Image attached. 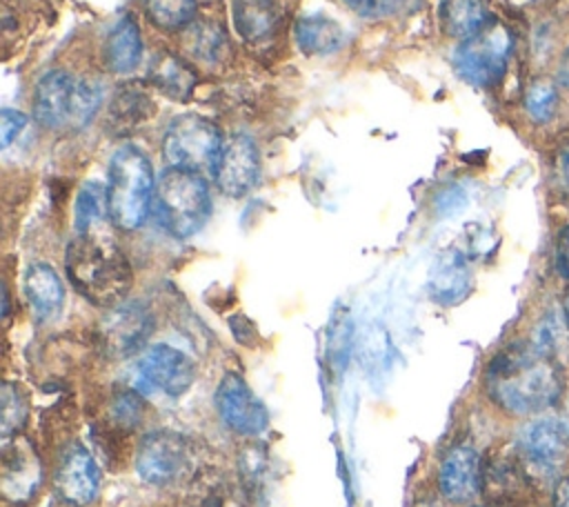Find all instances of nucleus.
I'll return each mask as SVG.
<instances>
[{"mask_svg":"<svg viewBox=\"0 0 569 507\" xmlns=\"http://www.w3.org/2000/svg\"><path fill=\"white\" fill-rule=\"evenodd\" d=\"M560 374L533 347H507L487 369V391L496 405L511 414H533L560 396Z\"/></svg>","mask_w":569,"mask_h":507,"instance_id":"nucleus-1","label":"nucleus"},{"mask_svg":"<svg viewBox=\"0 0 569 507\" xmlns=\"http://www.w3.org/2000/svg\"><path fill=\"white\" fill-rule=\"evenodd\" d=\"M64 269L82 298L107 309L124 302L133 282V271L122 249L96 229L80 231L69 240Z\"/></svg>","mask_w":569,"mask_h":507,"instance_id":"nucleus-2","label":"nucleus"},{"mask_svg":"<svg viewBox=\"0 0 569 507\" xmlns=\"http://www.w3.org/2000/svg\"><path fill=\"white\" fill-rule=\"evenodd\" d=\"M156 180L144 151L133 145L120 147L107 171V211L109 220L124 231L138 229L153 205Z\"/></svg>","mask_w":569,"mask_h":507,"instance_id":"nucleus-3","label":"nucleus"},{"mask_svg":"<svg viewBox=\"0 0 569 507\" xmlns=\"http://www.w3.org/2000/svg\"><path fill=\"white\" fill-rule=\"evenodd\" d=\"M153 207L160 225L173 238H189L211 216L209 185L200 171L167 167L156 180Z\"/></svg>","mask_w":569,"mask_h":507,"instance_id":"nucleus-4","label":"nucleus"},{"mask_svg":"<svg viewBox=\"0 0 569 507\" xmlns=\"http://www.w3.org/2000/svg\"><path fill=\"white\" fill-rule=\"evenodd\" d=\"M511 44V31L500 20L489 18L473 36L460 42L453 53V64L469 84L491 87L507 69Z\"/></svg>","mask_w":569,"mask_h":507,"instance_id":"nucleus-5","label":"nucleus"},{"mask_svg":"<svg viewBox=\"0 0 569 507\" xmlns=\"http://www.w3.org/2000/svg\"><path fill=\"white\" fill-rule=\"evenodd\" d=\"M220 129L200 113L176 116L162 138V153L169 167L180 169H209L222 149Z\"/></svg>","mask_w":569,"mask_h":507,"instance_id":"nucleus-6","label":"nucleus"},{"mask_svg":"<svg viewBox=\"0 0 569 507\" xmlns=\"http://www.w3.org/2000/svg\"><path fill=\"white\" fill-rule=\"evenodd\" d=\"M196 451L189 438L176 431H153L147 434L136 451L138 476L156 487L171 485L191 471Z\"/></svg>","mask_w":569,"mask_h":507,"instance_id":"nucleus-7","label":"nucleus"},{"mask_svg":"<svg viewBox=\"0 0 569 507\" xmlns=\"http://www.w3.org/2000/svg\"><path fill=\"white\" fill-rule=\"evenodd\" d=\"M196 378V367L187 354L171 345L147 347L133 365V385L140 394L182 396Z\"/></svg>","mask_w":569,"mask_h":507,"instance_id":"nucleus-8","label":"nucleus"},{"mask_svg":"<svg viewBox=\"0 0 569 507\" xmlns=\"http://www.w3.org/2000/svg\"><path fill=\"white\" fill-rule=\"evenodd\" d=\"M211 176L224 196H247L260 176V153L256 142L244 133H233L222 142V149L211 165Z\"/></svg>","mask_w":569,"mask_h":507,"instance_id":"nucleus-9","label":"nucleus"},{"mask_svg":"<svg viewBox=\"0 0 569 507\" xmlns=\"http://www.w3.org/2000/svg\"><path fill=\"white\" fill-rule=\"evenodd\" d=\"M222 422L240 436H258L269 425V411L262 400L238 374H227L213 396Z\"/></svg>","mask_w":569,"mask_h":507,"instance_id":"nucleus-10","label":"nucleus"},{"mask_svg":"<svg viewBox=\"0 0 569 507\" xmlns=\"http://www.w3.org/2000/svg\"><path fill=\"white\" fill-rule=\"evenodd\" d=\"M153 331V316L140 302H120L107 311L100 338L109 356L127 358L140 351Z\"/></svg>","mask_w":569,"mask_h":507,"instance_id":"nucleus-11","label":"nucleus"},{"mask_svg":"<svg viewBox=\"0 0 569 507\" xmlns=\"http://www.w3.org/2000/svg\"><path fill=\"white\" fill-rule=\"evenodd\" d=\"M520 451L538 474L551 476L569 456V425L556 416L529 422L520 434Z\"/></svg>","mask_w":569,"mask_h":507,"instance_id":"nucleus-12","label":"nucleus"},{"mask_svg":"<svg viewBox=\"0 0 569 507\" xmlns=\"http://www.w3.org/2000/svg\"><path fill=\"white\" fill-rule=\"evenodd\" d=\"M42 469L36 449L22 436H9L2 445V465H0V487L7 500L22 503L31 498L40 485Z\"/></svg>","mask_w":569,"mask_h":507,"instance_id":"nucleus-13","label":"nucleus"},{"mask_svg":"<svg viewBox=\"0 0 569 507\" xmlns=\"http://www.w3.org/2000/svg\"><path fill=\"white\" fill-rule=\"evenodd\" d=\"M78 80L62 69H53L40 78L33 93V118L44 129L71 127L73 98Z\"/></svg>","mask_w":569,"mask_h":507,"instance_id":"nucleus-14","label":"nucleus"},{"mask_svg":"<svg viewBox=\"0 0 569 507\" xmlns=\"http://www.w3.org/2000/svg\"><path fill=\"white\" fill-rule=\"evenodd\" d=\"M100 487V471L89 454L87 447L82 445H71L58 467L56 474V489L62 500L69 505H89Z\"/></svg>","mask_w":569,"mask_h":507,"instance_id":"nucleus-15","label":"nucleus"},{"mask_svg":"<svg viewBox=\"0 0 569 507\" xmlns=\"http://www.w3.org/2000/svg\"><path fill=\"white\" fill-rule=\"evenodd\" d=\"M187 507H249V489L242 478L220 469L191 474L187 487Z\"/></svg>","mask_w":569,"mask_h":507,"instance_id":"nucleus-16","label":"nucleus"},{"mask_svg":"<svg viewBox=\"0 0 569 507\" xmlns=\"http://www.w3.org/2000/svg\"><path fill=\"white\" fill-rule=\"evenodd\" d=\"M480 458L473 447L458 445L447 451L438 469V489L451 503H465L480 489Z\"/></svg>","mask_w":569,"mask_h":507,"instance_id":"nucleus-17","label":"nucleus"},{"mask_svg":"<svg viewBox=\"0 0 569 507\" xmlns=\"http://www.w3.org/2000/svg\"><path fill=\"white\" fill-rule=\"evenodd\" d=\"M429 294L440 305L460 302L471 289V271L465 256L456 249L440 254L429 271Z\"/></svg>","mask_w":569,"mask_h":507,"instance_id":"nucleus-18","label":"nucleus"},{"mask_svg":"<svg viewBox=\"0 0 569 507\" xmlns=\"http://www.w3.org/2000/svg\"><path fill=\"white\" fill-rule=\"evenodd\" d=\"M24 294L31 305V311L40 320L58 316L64 302V287L47 262H31L24 274Z\"/></svg>","mask_w":569,"mask_h":507,"instance_id":"nucleus-19","label":"nucleus"},{"mask_svg":"<svg viewBox=\"0 0 569 507\" xmlns=\"http://www.w3.org/2000/svg\"><path fill=\"white\" fill-rule=\"evenodd\" d=\"M142 56V38L136 20L122 16L104 40V64L113 73H129L138 67Z\"/></svg>","mask_w":569,"mask_h":507,"instance_id":"nucleus-20","label":"nucleus"},{"mask_svg":"<svg viewBox=\"0 0 569 507\" xmlns=\"http://www.w3.org/2000/svg\"><path fill=\"white\" fill-rule=\"evenodd\" d=\"M149 82L173 100H187L196 87V71L171 51H160L149 64Z\"/></svg>","mask_w":569,"mask_h":507,"instance_id":"nucleus-21","label":"nucleus"},{"mask_svg":"<svg viewBox=\"0 0 569 507\" xmlns=\"http://www.w3.org/2000/svg\"><path fill=\"white\" fill-rule=\"evenodd\" d=\"M156 111V102L142 89L140 82L120 84L109 105V120L111 127L118 131H129L138 125H144Z\"/></svg>","mask_w":569,"mask_h":507,"instance_id":"nucleus-22","label":"nucleus"},{"mask_svg":"<svg viewBox=\"0 0 569 507\" xmlns=\"http://www.w3.org/2000/svg\"><path fill=\"white\" fill-rule=\"evenodd\" d=\"M231 16L236 31L244 40L258 42L273 31L278 7L276 0H231Z\"/></svg>","mask_w":569,"mask_h":507,"instance_id":"nucleus-23","label":"nucleus"},{"mask_svg":"<svg viewBox=\"0 0 569 507\" xmlns=\"http://www.w3.org/2000/svg\"><path fill=\"white\" fill-rule=\"evenodd\" d=\"M489 20V0H442L440 24L451 38H469Z\"/></svg>","mask_w":569,"mask_h":507,"instance_id":"nucleus-24","label":"nucleus"},{"mask_svg":"<svg viewBox=\"0 0 569 507\" xmlns=\"http://www.w3.org/2000/svg\"><path fill=\"white\" fill-rule=\"evenodd\" d=\"M293 36L305 53H331L340 47L342 29L327 16H302L293 24Z\"/></svg>","mask_w":569,"mask_h":507,"instance_id":"nucleus-25","label":"nucleus"},{"mask_svg":"<svg viewBox=\"0 0 569 507\" xmlns=\"http://www.w3.org/2000/svg\"><path fill=\"white\" fill-rule=\"evenodd\" d=\"M184 47L202 62H220L229 53L227 33L218 22L200 20L184 33Z\"/></svg>","mask_w":569,"mask_h":507,"instance_id":"nucleus-26","label":"nucleus"},{"mask_svg":"<svg viewBox=\"0 0 569 507\" xmlns=\"http://www.w3.org/2000/svg\"><path fill=\"white\" fill-rule=\"evenodd\" d=\"M109 216L107 211V187L100 182H87L76 198V231L96 229V225Z\"/></svg>","mask_w":569,"mask_h":507,"instance_id":"nucleus-27","label":"nucleus"},{"mask_svg":"<svg viewBox=\"0 0 569 507\" xmlns=\"http://www.w3.org/2000/svg\"><path fill=\"white\" fill-rule=\"evenodd\" d=\"M149 20L160 29H182L196 13V0H144Z\"/></svg>","mask_w":569,"mask_h":507,"instance_id":"nucleus-28","label":"nucleus"},{"mask_svg":"<svg viewBox=\"0 0 569 507\" xmlns=\"http://www.w3.org/2000/svg\"><path fill=\"white\" fill-rule=\"evenodd\" d=\"M531 347L549 360L556 358L567 347V325H565V320L553 311H549L545 318H540V322L533 329Z\"/></svg>","mask_w":569,"mask_h":507,"instance_id":"nucleus-29","label":"nucleus"},{"mask_svg":"<svg viewBox=\"0 0 569 507\" xmlns=\"http://www.w3.org/2000/svg\"><path fill=\"white\" fill-rule=\"evenodd\" d=\"M558 89L549 78H536L525 96V107L536 122H547L556 113Z\"/></svg>","mask_w":569,"mask_h":507,"instance_id":"nucleus-30","label":"nucleus"},{"mask_svg":"<svg viewBox=\"0 0 569 507\" xmlns=\"http://www.w3.org/2000/svg\"><path fill=\"white\" fill-rule=\"evenodd\" d=\"M27 416V402L20 394V389L11 382L2 387V438L13 436L24 422Z\"/></svg>","mask_w":569,"mask_h":507,"instance_id":"nucleus-31","label":"nucleus"},{"mask_svg":"<svg viewBox=\"0 0 569 507\" xmlns=\"http://www.w3.org/2000/svg\"><path fill=\"white\" fill-rule=\"evenodd\" d=\"M267 471V456H264V449L262 447H256V445H249L242 449V456H240V478L242 483L249 487L251 483H256L258 478H262Z\"/></svg>","mask_w":569,"mask_h":507,"instance_id":"nucleus-32","label":"nucleus"},{"mask_svg":"<svg viewBox=\"0 0 569 507\" xmlns=\"http://www.w3.org/2000/svg\"><path fill=\"white\" fill-rule=\"evenodd\" d=\"M27 118L20 111L13 109H2L0 111V131H2V147H9L13 142V138L24 129Z\"/></svg>","mask_w":569,"mask_h":507,"instance_id":"nucleus-33","label":"nucleus"},{"mask_svg":"<svg viewBox=\"0 0 569 507\" xmlns=\"http://www.w3.org/2000/svg\"><path fill=\"white\" fill-rule=\"evenodd\" d=\"M113 411L122 425H133V422H138V416H140V398L133 396L131 391H124V394L116 396Z\"/></svg>","mask_w":569,"mask_h":507,"instance_id":"nucleus-34","label":"nucleus"},{"mask_svg":"<svg viewBox=\"0 0 569 507\" xmlns=\"http://www.w3.org/2000/svg\"><path fill=\"white\" fill-rule=\"evenodd\" d=\"M351 9H356L365 18H380L391 13L400 0H347Z\"/></svg>","mask_w":569,"mask_h":507,"instance_id":"nucleus-35","label":"nucleus"},{"mask_svg":"<svg viewBox=\"0 0 569 507\" xmlns=\"http://www.w3.org/2000/svg\"><path fill=\"white\" fill-rule=\"evenodd\" d=\"M556 271L569 278V225H565L556 238Z\"/></svg>","mask_w":569,"mask_h":507,"instance_id":"nucleus-36","label":"nucleus"},{"mask_svg":"<svg viewBox=\"0 0 569 507\" xmlns=\"http://www.w3.org/2000/svg\"><path fill=\"white\" fill-rule=\"evenodd\" d=\"M553 505L556 507H569V478L560 480L553 491Z\"/></svg>","mask_w":569,"mask_h":507,"instance_id":"nucleus-37","label":"nucleus"},{"mask_svg":"<svg viewBox=\"0 0 569 507\" xmlns=\"http://www.w3.org/2000/svg\"><path fill=\"white\" fill-rule=\"evenodd\" d=\"M558 173H560L562 185L569 189V147H565L558 156Z\"/></svg>","mask_w":569,"mask_h":507,"instance_id":"nucleus-38","label":"nucleus"},{"mask_svg":"<svg viewBox=\"0 0 569 507\" xmlns=\"http://www.w3.org/2000/svg\"><path fill=\"white\" fill-rule=\"evenodd\" d=\"M558 76H560V82L569 89V49L565 51V56H562V60H560V71H558Z\"/></svg>","mask_w":569,"mask_h":507,"instance_id":"nucleus-39","label":"nucleus"},{"mask_svg":"<svg viewBox=\"0 0 569 507\" xmlns=\"http://www.w3.org/2000/svg\"><path fill=\"white\" fill-rule=\"evenodd\" d=\"M565 318L569 322V291H567V298H565Z\"/></svg>","mask_w":569,"mask_h":507,"instance_id":"nucleus-40","label":"nucleus"}]
</instances>
